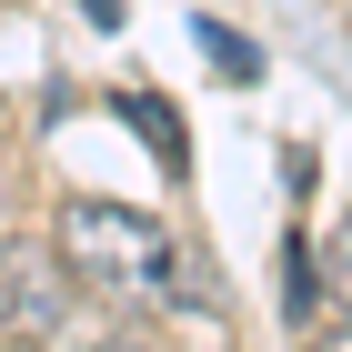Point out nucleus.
Wrapping results in <instances>:
<instances>
[{
    "label": "nucleus",
    "instance_id": "nucleus-1",
    "mask_svg": "<svg viewBox=\"0 0 352 352\" xmlns=\"http://www.w3.org/2000/svg\"><path fill=\"white\" fill-rule=\"evenodd\" d=\"M60 272H71V282H91V292H111V302L221 312V272H212V252L191 242V232L131 212V201H91V191L60 212Z\"/></svg>",
    "mask_w": 352,
    "mask_h": 352
},
{
    "label": "nucleus",
    "instance_id": "nucleus-2",
    "mask_svg": "<svg viewBox=\"0 0 352 352\" xmlns=\"http://www.w3.org/2000/svg\"><path fill=\"white\" fill-rule=\"evenodd\" d=\"M51 322H60V252L0 242V332L10 342H41Z\"/></svg>",
    "mask_w": 352,
    "mask_h": 352
},
{
    "label": "nucleus",
    "instance_id": "nucleus-3",
    "mask_svg": "<svg viewBox=\"0 0 352 352\" xmlns=\"http://www.w3.org/2000/svg\"><path fill=\"white\" fill-rule=\"evenodd\" d=\"M121 121H131V131L151 141V162H162L171 182H182V171H191V151H182V131H171V111H162V101H121Z\"/></svg>",
    "mask_w": 352,
    "mask_h": 352
},
{
    "label": "nucleus",
    "instance_id": "nucleus-4",
    "mask_svg": "<svg viewBox=\"0 0 352 352\" xmlns=\"http://www.w3.org/2000/svg\"><path fill=\"white\" fill-rule=\"evenodd\" d=\"M191 41H201V51L221 60V81H262V51H252V41H242L232 21H191Z\"/></svg>",
    "mask_w": 352,
    "mask_h": 352
},
{
    "label": "nucleus",
    "instance_id": "nucleus-5",
    "mask_svg": "<svg viewBox=\"0 0 352 352\" xmlns=\"http://www.w3.org/2000/svg\"><path fill=\"white\" fill-rule=\"evenodd\" d=\"M332 282H342V302H352V221L332 232Z\"/></svg>",
    "mask_w": 352,
    "mask_h": 352
},
{
    "label": "nucleus",
    "instance_id": "nucleus-6",
    "mask_svg": "<svg viewBox=\"0 0 352 352\" xmlns=\"http://www.w3.org/2000/svg\"><path fill=\"white\" fill-rule=\"evenodd\" d=\"M312 352H352V322H342V332H322V342H312Z\"/></svg>",
    "mask_w": 352,
    "mask_h": 352
}]
</instances>
